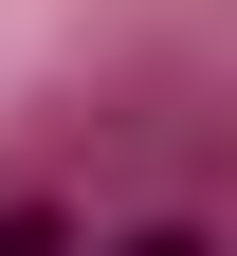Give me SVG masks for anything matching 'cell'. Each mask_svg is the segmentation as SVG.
<instances>
[{
  "label": "cell",
  "mask_w": 237,
  "mask_h": 256,
  "mask_svg": "<svg viewBox=\"0 0 237 256\" xmlns=\"http://www.w3.org/2000/svg\"><path fill=\"white\" fill-rule=\"evenodd\" d=\"M128 256H219V220H146V238H128Z\"/></svg>",
  "instance_id": "6da1fadb"
},
{
  "label": "cell",
  "mask_w": 237,
  "mask_h": 256,
  "mask_svg": "<svg viewBox=\"0 0 237 256\" xmlns=\"http://www.w3.org/2000/svg\"><path fill=\"white\" fill-rule=\"evenodd\" d=\"M0 256H55V220H37V202H0Z\"/></svg>",
  "instance_id": "7a4b0ae2"
}]
</instances>
